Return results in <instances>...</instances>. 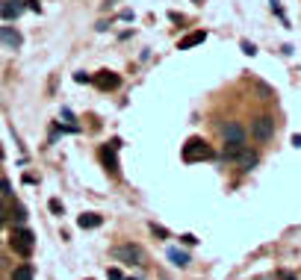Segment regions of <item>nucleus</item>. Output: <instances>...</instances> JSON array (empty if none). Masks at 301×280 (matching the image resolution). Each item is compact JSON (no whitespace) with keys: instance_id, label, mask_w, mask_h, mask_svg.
Wrapping results in <instances>:
<instances>
[{"instance_id":"nucleus-12","label":"nucleus","mask_w":301,"mask_h":280,"mask_svg":"<svg viewBox=\"0 0 301 280\" xmlns=\"http://www.w3.org/2000/svg\"><path fill=\"white\" fill-rule=\"evenodd\" d=\"M18 15H21L18 3H0V18H18Z\"/></svg>"},{"instance_id":"nucleus-24","label":"nucleus","mask_w":301,"mask_h":280,"mask_svg":"<svg viewBox=\"0 0 301 280\" xmlns=\"http://www.w3.org/2000/svg\"><path fill=\"white\" fill-rule=\"evenodd\" d=\"M124 280H139V277H124Z\"/></svg>"},{"instance_id":"nucleus-13","label":"nucleus","mask_w":301,"mask_h":280,"mask_svg":"<svg viewBox=\"0 0 301 280\" xmlns=\"http://www.w3.org/2000/svg\"><path fill=\"white\" fill-rule=\"evenodd\" d=\"M12 280H33V268H30V265L15 268V271H12Z\"/></svg>"},{"instance_id":"nucleus-23","label":"nucleus","mask_w":301,"mask_h":280,"mask_svg":"<svg viewBox=\"0 0 301 280\" xmlns=\"http://www.w3.org/2000/svg\"><path fill=\"white\" fill-rule=\"evenodd\" d=\"M278 280H298V277H295V274H289V271H284V274H281Z\"/></svg>"},{"instance_id":"nucleus-6","label":"nucleus","mask_w":301,"mask_h":280,"mask_svg":"<svg viewBox=\"0 0 301 280\" xmlns=\"http://www.w3.org/2000/svg\"><path fill=\"white\" fill-rule=\"evenodd\" d=\"M95 86L103 88V91H116V88L121 86V74H116V71H100L98 77H95Z\"/></svg>"},{"instance_id":"nucleus-9","label":"nucleus","mask_w":301,"mask_h":280,"mask_svg":"<svg viewBox=\"0 0 301 280\" xmlns=\"http://www.w3.org/2000/svg\"><path fill=\"white\" fill-rule=\"evenodd\" d=\"M100 159H103V165H106V171L109 174H116L118 171V159H116V148H112V142L109 145H100Z\"/></svg>"},{"instance_id":"nucleus-15","label":"nucleus","mask_w":301,"mask_h":280,"mask_svg":"<svg viewBox=\"0 0 301 280\" xmlns=\"http://www.w3.org/2000/svg\"><path fill=\"white\" fill-rule=\"evenodd\" d=\"M9 218H12V215H9V207H6V204L0 201V224H6Z\"/></svg>"},{"instance_id":"nucleus-22","label":"nucleus","mask_w":301,"mask_h":280,"mask_svg":"<svg viewBox=\"0 0 301 280\" xmlns=\"http://www.w3.org/2000/svg\"><path fill=\"white\" fill-rule=\"evenodd\" d=\"M0 192H3V195H12V189H9V183H6V180H0Z\"/></svg>"},{"instance_id":"nucleus-11","label":"nucleus","mask_w":301,"mask_h":280,"mask_svg":"<svg viewBox=\"0 0 301 280\" xmlns=\"http://www.w3.org/2000/svg\"><path fill=\"white\" fill-rule=\"evenodd\" d=\"M207 38V33L204 30H198V33H192V35H186V38H180V51H189L192 44H201Z\"/></svg>"},{"instance_id":"nucleus-1","label":"nucleus","mask_w":301,"mask_h":280,"mask_svg":"<svg viewBox=\"0 0 301 280\" xmlns=\"http://www.w3.org/2000/svg\"><path fill=\"white\" fill-rule=\"evenodd\" d=\"M180 157H183L186 162H204V159L213 157V148H210L204 139H198V136H195V139H189V142L183 145Z\"/></svg>"},{"instance_id":"nucleus-8","label":"nucleus","mask_w":301,"mask_h":280,"mask_svg":"<svg viewBox=\"0 0 301 280\" xmlns=\"http://www.w3.org/2000/svg\"><path fill=\"white\" fill-rule=\"evenodd\" d=\"M0 41H3L6 48H12V51H18V48L24 44V38H21V33H18L15 27H0Z\"/></svg>"},{"instance_id":"nucleus-7","label":"nucleus","mask_w":301,"mask_h":280,"mask_svg":"<svg viewBox=\"0 0 301 280\" xmlns=\"http://www.w3.org/2000/svg\"><path fill=\"white\" fill-rule=\"evenodd\" d=\"M234 159H236V165H239L242 171H251V168H254V165L260 162L257 151H251V148H245V145H242V148L236 151V157H234Z\"/></svg>"},{"instance_id":"nucleus-14","label":"nucleus","mask_w":301,"mask_h":280,"mask_svg":"<svg viewBox=\"0 0 301 280\" xmlns=\"http://www.w3.org/2000/svg\"><path fill=\"white\" fill-rule=\"evenodd\" d=\"M168 257L174 260V265H186V263H189V257H186L183 251H177V248H171V251H168Z\"/></svg>"},{"instance_id":"nucleus-2","label":"nucleus","mask_w":301,"mask_h":280,"mask_svg":"<svg viewBox=\"0 0 301 280\" xmlns=\"http://www.w3.org/2000/svg\"><path fill=\"white\" fill-rule=\"evenodd\" d=\"M118 263L124 265H145V251L136 245V242H124V245H116L112 248Z\"/></svg>"},{"instance_id":"nucleus-21","label":"nucleus","mask_w":301,"mask_h":280,"mask_svg":"<svg viewBox=\"0 0 301 280\" xmlns=\"http://www.w3.org/2000/svg\"><path fill=\"white\" fill-rule=\"evenodd\" d=\"M50 210L56 212V215H62V204L59 201H50Z\"/></svg>"},{"instance_id":"nucleus-19","label":"nucleus","mask_w":301,"mask_h":280,"mask_svg":"<svg viewBox=\"0 0 301 280\" xmlns=\"http://www.w3.org/2000/svg\"><path fill=\"white\" fill-rule=\"evenodd\" d=\"M106 277H109V280H124V274H121L118 268H109V271H106Z\"/></svg>"},{"instance_id":"nucleus-3","label":"nucleus","mask_w":301,"mask_h":280,"mask_svg":"<svg viewBox=\"0 0 301 280\" xmlns=\"http://www.w3.org/2000/svg\"><path fill=\"white\" fill-rule=\"evenodd\" d=\"M251 136L257 142H269L275 136V118H272V115H257V118L251 121Z\"/></svg>"},{"instance_id":"nucleus-16","label":"nucleus","mask_w":301,"mask_h":280,"mask_svg":"<svg viewBox=\"0 0 301 280\" xmlns=\"http://www.w3.org/2000/svg\"><path fill=\"white\" fill-rule=\"evenodd\" d=\"M12 218H15V221H24V218H27V215H24V207H12Z\"/></svg>"},{"instance_id":"nucleus-20","label":"nucleus","mask_w":301,"mask_h":280,"mask_svg":"<svg viewBox=\"0 0 301 280\" xmlns=\"http://www.w3.org/2000/svg\"><path fill=\"white\" fill-rule=\"evenodd\" d=\"M242 51L248 53V56H254V53H257V51H254V44H251V41H242Z\"/></svg>"},{"instance_id":"nucleus-17","label":"nucleus","mask_w":301,"mask_h":280,"mask_svg":"<svg viewBox=\"0 0 301 280\" xmlns=\"http://www.w3.org/2000/svg\"><path fill=\"white\" fill-rule=\"evenodd\" d=\"M180 242H183L186 248H189V245H192V248L198 245V239H195V236H192V233H186V236H180Z\"/></svg>"},{"instance_id":"nucleus-4","label":"nucleus","mask_w":301,"mask_h":280,"mask_svg":"<svg viewBox=\"0 0 301 280\" xmlns=\"http://www.w3.org/2000/svg\"><path fill=\"white\" fill-rule=\"evenodd\" d=\"M9 245L15 248L18 254H24V257H27V254L33 251V233H30L27 227L12 230V239H9Z\"/></svg>"},{"instance_id":"nucleus-10","label":"nucleus","mask_w":301,"mask_h":280,"mask_svg":"<svg viewBox=\"0 0 301 280\" xmlns=\"http://www.w3.org/2000/svg\"><path fill=\"white\" fill-rule=\"evenodd\" d=\"M100 221H103V218H100L98 212H83V215H80V218H77V224H80V227H83V230L100 227Z\"/></svg>"},{"instance_id":"nucleus-18","label":"nucleus","mask_w":301,"mask_h":280,"mask_svg":"<svg viewBox=\"0 0 301 280\" xmlns=\"http://www.w3.org/2000/svg\"><path fill=\"white\" fill-rule=\"evenodd\" d=\"M150 233H154V236H160V239H166V236H168V233L160 227V224H150Z\"/></svg>"},{"instance_id":"nucleus-5","label":"nucleus","mask_w":301,"mask_h":280,"mask_svg":"<svg viewBox=\"0 0 301 280\" xmlns=\"http://www.w3.org/2000/svg\"><path fill=\"white\" fill-rule=\"evenodd\" d=\"M221 136H224V145H245V130L239 121H228L221 127Z\"/></svg>"}]
</instances>
